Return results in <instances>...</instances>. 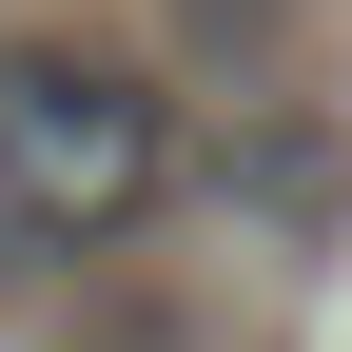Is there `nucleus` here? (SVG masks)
Instances as JSON below:
<instances>
[{"label":"nucleus","instance_id":"f03ea898","mask_svg":"<svg viewBox=\"0 0 352 352\" xmlns=\"http://www.w3.org/2000/svg\"><path fill=\"white\" fill-rule=\"evenodd\" d=\"M196 176L254 215V235H333V215H352V138H333V118H294V98H254Z\"/></svg>","mask_w":352,"mask_h":352},{"label":"nucleus","instance_id":"f257e3e1","mask_svg":"<svg viewBox=\"0 0 352 352\" xmlns=\"http://www.w3.org/2000/svg\"><path fill=\"white\" fill-rule=\"evenodd\" d=\"M176 176H196V118H176L157 59L0 39V254H118Z\"/></svg>","mask_w":352,"mask_h":352}]
</instances>
